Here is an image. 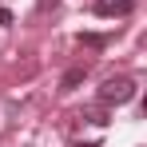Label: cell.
<instances>
[{"label": "cell", "instance_id": "6da1fadb", "mask_svg": "<svg viewBox=\"0 0 147 147\" xmlns=\"http://www.w3.org/2000/svg\"><path fill=\"white\" fill-rule=\"evenodd\" d=\"M135 99V80L131 76H111V80H103V88H99V103L103 107H119V103H131Z\"/></svg>", "mask_w": 147, "mask_h": 147}, {"label": "cell", "instance_id": "7a4b0ae2", "mask_svg": "<svg viewBox=\"0 0 147 147\" xmlns=\"http://www.w3.org/2000/svg\"><path fill=\"white\" fill-rule=\"evenodd\" d=\"M131 8V0H96V16H127Z\"/></svg>", "mask_w": 147, "mask_h": 147}, {"label": "cell", "instance_id": "3957f363", "mask_svg": "<svg viewBox=\"0 0 147 147\" xmlns=\"http://www.w3.org/2000/svg\"><path fill=\"white\" fill-rule=\"evenodd\" d=\"M84 80H88V68H68V72H64V80H60V92H76Z\"/></svg>", "mask_w": 147, "mask_h": 147}, {"label": "cell", "instance_id": "277c9868", "mask_svg": "<svg viewBox=\"0 0 147 147\" xmlns=\"http://www.w3.org/2000/svg\"><path fill=\"white\" fill-rule=\"evenodd\" d=\"M80 44H88V48H107V36H99V32H80Z\"/></svg>", "mask_w": 147, "mask_h": 147}, {"label": "cell", "instance_id": "5b68a950", "mask_svg": "<svg viewBox=\"0 0 147 147\" xmlns=\"http://www.w3.org/2000/svg\"><path fill=\"white\" fill-rule=\"evenodd\" d=\"M84 119H88V123H99V127H103V123H107V111H103V107H92V111H84Z\"/></svg>", "mask_w": 147, "mask_h": 147}, {"label": "cell", "instance_id": "8992f818", "mask_svg": "<svg viewBox=\"0 0 147 147\" xmlns=\"http://www.w3.org/2000/svg\"><path fill=\"white\" fill-rule=\"evenodd\" d=\"M12 24V12H8V8H0V28H8Z\"/></svg>", "mask_w": 147, "mask_h": 147}, {"label": "cell", "instance_id": "52a82bcc", "mask_svg": "<svg viewBox=\"0 0 147 147\" xmlns=\"http://www.w3.org/2000/svg\"><path fill=\"white\" fill-rule=\"evenodd\" d=\"M76 147H96V143H76Z\"/></svg>", "mask_w": 147, "mask_h": 147}]
</instances>
